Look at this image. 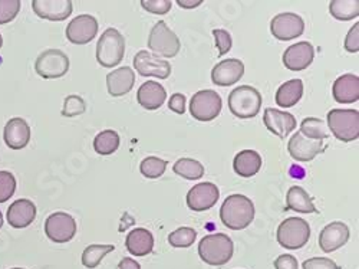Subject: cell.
<instances>
[{
    "label": "cell",
    "mask_w": 359,
    "mask_h": 269,
    "mask_svg": "<svg viewBox=\"0 0 359 269\" xmlns=\"http://www.w3.org/2000/svg\"><path fill=\"white\" fill-rule=\"evenodd\" d=\"M148 48L163 58H174L180 52L182 44L167 23L160 20L149 32Z\"/></svg>",
    "instance_id": "cell-7"
},
{
    "label": "cell",
    "mask_w": 359,
    "mask_h": 269,
    "mask_svg": "<svg viewBox=\"0 0 359 269\" xmlns=\"http://www.w3.org/2000/svg\"><path fill=\"white\" fill-rule=\"evenodd\" d=\"M329 12L338 20H352L359 16V4L356 0H334L329 5Z\"/></svg>",
    "instance_id": "cell-31"
},
{
    "label": "cell",
    "mask_w": 359,
    "mask_h": 269,
    "mask_svg": "<svg viewBox=\"0 0 359 269\" xmlns=\"http://www.w3.org/2000/svg\"><path fill=\"white\" fill-rule=\"evenodd\" d=\"M197 239V232L193 228H178L168 236V242L174 248H189Z\"/></svg>",
    "instance_id": "cell-35"
},
{
    "label": "cell",
    "mask_w": 359,
    "mask_h": 269,
    "mask_svg": "<svg viewBox=\"0 0 359 269\" xmlns=\"http://www.w3.org/2000/svg\"><path fill=\"white\" fill-rule=\"evenodd\" d=\"M178 6L184 9H194L203 4V0H178Z\"/></svg>",
    "instance_id": "cell-47"
},
{
    "label": "cell",
    "mask_w": 359,
    "mask_h": 269,
    "mask_svg": "<svg viewBox=\"0 0 359 269\" xmlns=\"http://www.w3.org/2000/svg\"><path fill=\"white\" fill-rule=\"evenodd\" d=\"M12 269H23V268H12Z\"/></svg>",
    "instance_id": "cell-50"
},
{
    "label": "cell",
    "mask_w": 359,
    "mask_h": 269,
    "mask_svg": "<svg viewBox=\"0 0 359 269\" xmlns=\"http://www.w3.org/2000/svg\"><path fill=\"white\" fill-rule=\"evenodd\" d=\"M213 37H215V41H216V46L219 48V55L220 56L230 52L233 41H231V37L227 31H224V29H215Z\"/></svg>",
    "instance_id": "cell-41"
},
{
    "label": "cell",
    "mask_w": 359,
    "mask_h": 269,
    "mask_svg": "<svg viewBox=\"0 0 359 269\" xmlns=\"http://www.w3.org/2000/svg\"><path fill=\"white\" fill-rule=\"evenodd\" d=\"M86 111V104L83 101L82 97L79 96H68L64 101V107H62V115L67 118H72L76 115H81Z\"/></svg>",
    "instance_id": "cell-37"
},
{
    "label": "cell",
    "mask_w": 359,
    "mask_h": 269,
    "mask_svg": "<svg viewBox=\"0 0 359 269\" xmlns=\"http://www.w3.org/2000/svg\"><path fill=\"white\" fill-rule=\"evenodd\" d=\"M32 8L42 19L61 22L71 16L74 5L69 0H34Z\"/></svg>",
    "instance_id": "cell-19"
},
{
    "label": "cell",
    "mask_w": 359,
    "mask_h": 269,
    "mask_svg": "<svg viewBox=\"0 0 359 269\" xmlns=\"http://www.w3.org/2000/svg\"><path fill=\"white\" fill-rule=\"evenodd\" d=\"M334 98L339 104H352L359 100V78L353 74H345L334 82Z\"/></svg>",
    "instance_id": "cell-25"
},
{
    "label": "cell",
    "mask_w": 359,
    "mask_h": 269,
    "mask_svg": "<svg viewBox=\"0 0 359 269\" xmlns=\"http://www.w3.org/2000/svg\"><path fill=\"white\" fill-rule=\"evenodd\" d=\"M2 45H4V38H2V35H0V48H2Z\"/></svg>",
    "instance_id": "cell-49"
},
{
    "label": "cell",
    "mask_w": 359,
    "mask_h": 269,
    "mask_svg": "<svg viewBox=\"0 0 359 269\" xmlns=\"http://www.w3.org/2000/svg\"><path fill=\"white\" fill-rule=\"evenodd\" d=\"M287 150L292 159L301 163L313 160L323 150V140L306 138L301 131H297L287 144Z\"/></svg>",
    "instance_id": "cell-14"
},
{
    "label": "cell",
    "mask_w": 359,
    "mask_h": 269,
    "mask_svg": "<svg viewBox=\"0 0 359 269\" xmlns=\"http://www.w3.org/2000/svg\"><path fill=\"white\" fill-rule=\"evenodd\" d=\"M165 98V88L156 81L144 82L137 93V100L145 110H158L164 104Z\"/></svg>",
    "instance_id": "cell-24"
},
{
    "label": "cell",
    "mask_w": 359,
    "mask_h": 269,
    "mask_svg": "<svg viewBox=\"0 0 359 269\" xmlns=\"http://www.w3.org/2000/svg\"><path fill=\"white\" fill-rule=\"evenodd\" d=\"M4 226V215H2V212H0V228Z\"/></svg>",
    "instance_id": "cell-48"
},
{
    "label": "cell",
    "mask_w": 359,
    "mask_h": 269,
    "mask_svg": "<svg viewBox=\"0 0 359 269\" xmlns=\"http://www.w3.org/2000/svg\"><path fill=\"white\" fill-rule=\"evenodd\" d=\"M134 68L142 77H157L167 79L171 74V65L165 59H160L147 51H140L134 56Z\"/></svg>",
    "instance_id": "cell-13"
},
{
    "label": "cell",
    "mask_w": 359,
    "mask_h": 269,
    "mask_svg": "<svg viewBox=\"0 0 359 269\" xmlns=\"http://www.w3.org/2000/svg\"><path fill=\"white\" fill-rule=\"evenodd\" d=\"M67 38L75 45H86L98 34V20L91 15H79L67 26Z\"/></svg>",
    "instance_id": "cell-12"
},
{
    "label": "cell",
    "mask_w": 359,
    "mask_h": 269,
    "mask_svg": "<svg viewBox=\"0 0 359 269\" xmlns=\"http://www.w3.org/2000/svg\"><path fill=\"white\" fill-rule=\"evenodd\" d=\"M174 173L182 176L187 181H198L204 176V166L193 159H180L174 163Z\"/></svg>",
    "instance_id": "cell-33"
},
{
    "label": "cell",
    "mask_w": 359,
    "mask_h": 269,
    "mask_svg": "<svg viewBox=\"0 0 359 269\" xmlns=\"http://www.w3.org/2000/svg\"><path fill=\"white\" fill-rule=\"evenodd\" d=\"M167 169V162L158 157H147L142 160V163L140 164V170L142 173V176H145L147 178H158L164 174Z\"/></svg>",
    "instance_id": "cell-36"
},
{
    "label": "cell",
    "mask_w": 359,
    "mask_h": 269,
    "mask_svg": "<svg viewBox=\"0 0 359 269\" xmlns=\"http://www.w3.org/2000/svg\"><path fill=\"white\" fill-rule=\"evenodd\" d=\"M16 190V178L11 171H0V203L9 200Z\"/></svg>",
    "instance_id": "cell-38"
},
{
    "label": "cell",
    "mask_w": 359,
    "mask_h": 269,
    "mask_svg": "<svg viewBox=\"0 0 359 269\" xmlns=\"http://www.w3.org/2000/svg\"><path fill=\"white\" fill-rule=\"evenodd\" d=\"M301 133L311 140H325L329 137L326 123L315 117H308L304 119L301 124Z\"/></svg>",
    "instance_id": "cell-34"
},
{
    "label": "cell",
    "mask_w": 359,
    "mask_h": 269,
    "mask_svg": "<svg viewBox=\"0 0 359 269\" xmlns=\"http://www.w3.org/2000/svg\"><path fill=\"white\" fill-rule=\"evenodd\" d=\"M220 197V192L216 185L204 182L193 186L187 195V204L194 212H204L212 209Z\"/></svg>",
    "instance_id": "cell-15"
},
{
    "label": "cell",
    "mask_w": 359,
    "mask_h": 269,
    "mask_svg": "<svg viewBox=\"0 0 359 269\" xmlns=\"http://www.w3.org/2000/svg\"><path fill=\"white\" fill-rule=\"evenodd\" d=\"M135 84V72L130 67L118 68L107 75L108 93L112 97H123L128 94Z\"/></svg>",
    "instance_id": "cell-23"
},
{
    "label": "cell",
    "mask_w": 359,
    "mask_h": 269,
    "mask_svg": "<svg viewBox=\"0 0 359 269\" xmlns=\"http://www.w3.org/2000/svg\"><path fill=\"white\" fill-rule=\"evenodd\" d=\"M311 237V226L305 219L289 218L278 228V242L286 249H301Z\"/></svg>",
    "instance_id": "cell-6"
},
{
    "label": "cell",
    "mask_w": 359,
    "mask_h": 269,
    "mask_svg": "<svg viewBox=\"0 0 359 269\" xmlns=\"http://www.w3.org/2000/svg\"><path fill=\"white\" fill-rule=\"evenodd\" d=\"M229 108L237 118H253L262 108V94L249 85L237 86L229 96Z\"/></svg>",
    "instance_id": "cell-4"
},
{
    "label": "cell",
    "mask_w": 359,
    "mask_h": 269,
    "mask_svg": "<svg viewBox=\"0 0 359 269\" xmlns=\"http://www.w3.org/2000/svg\"><path fill=\"white\" fill-rule=\"evenodd\" d=\"M115 249L114 245L109 244H95V245H89L85 248L82 254V265L88 269H94L97 268L101 261Z\"/></svg>",
    "instance_id": "cell-30"
},
{
    "label": "cell",
    "mask_w": 359,
    "mask_h": 269,
    "mask_svg": "<svg viewBox=\"0 0 359 269\" xmlns=\"http://www.w3.org/2000/svg\"><path fill=\"white\" fill-rule=\"evenodd\" d=\"M327 130L344 143L358 140L359 112L356 110H331L327 112Z\"/></svg>",
    "instance_id": "cell-5"
},
{
    "label": "cell",
    "mask_w": 359,
    "mask_h": 269,
    "mask_svg": "<svg viewBox=\"0 0 359 269\" xmlns=\"http://www.w3.org/2000/svg\"><path fill=\"white\" fill-rule=\"evenodd\" d=\"M126 247L131 255L145 256L153 252L154 236L144 228H135L127 235Z\"/></svg>",
    "instance_id": "cell-26"
},
{
    "label": "cell",
    "mask_w": 359,
    "mask_h": 269,
    "mask_svg": "<svg viewBox=\"0 0 359 269\" xmlns=\"http://www.w3.org/2000/svg\"><path fill=\"white\" fill-rule=\"evenodd\" d=\"M76 221L65 212L52 214L45 222V233L55 244H67L72 241L76 235Z\"/></svg>",
    "instance_id": "cell-10"
},
{
    "label": "cell",
    "mask_w": 359,
    "mask_h": 269,
    "mask_svg": "<svg viewBox=\"0 0 359 269\" xmlns=\"http://www.w3.org/2000/svg\"><path fill=\"white\" fill-rule=\"evenodd\" d=\"M286 206L289 211L301 212V214H316L318 212V209L315 207V204L312 202V197L301 186H293L289 189V192L286 195Z\"/></svg>",
    "instance_id": "cell-28"
},
{
    "label": "cell",
    "mask_w": 359,
    "mask_h": 269,
    "mask_svg": "<svg viewBox=\"0 0 359 269\" xmlns=\"http://www.w3.org/2000/svg\"><path fill=\"white\" fill-rule=\"evenodd\" d=\"M20 0H0V25L13 20L20 11Z\"/></svg>",
    "instance_id": "cell-39"
},
{
    "label": "cell",
    "mask_w": 359,
    "mask_h": 269,
    "mask_svg": "<svg viewBox=\"0 0 359 269\" xmlns=\"http://www.w3.org/2000/svg\"><path fill=\"white\" fill-rule=\"evenodd\" d=\"M141 6L154 15H165L170 12L172 4L170 0H141Z\"/></svg>",
    "instance_id": "cell-40"
},
{
    "label": "cell",
    "mask_w": 359,
    "mask_h": 269,
    "mask_svg": "<svg viewBox=\"0 0 359 269\" xmlns=\"http://www.w3.org/2000/svg\"><path fill=\"white\" fill-rule=\"evenodd\" d=\"M271 32L279 41H290L305 32V22L296 13H279L271 22Z\"/></svg>",
    "instance_id": "cell-11"
},
{
    "label": "cell",
    "mask_w": 359,
    "mask_h": 269,
    "mask_svg": "<svg viewBox=\"0 0 359 269\" xmlns=\"http://www.w3.org/2000/svg\"><path fill=\"white\" fill-rule=\"evenodd\" d=\"M119 136L114 130H104L100 134H97L94 140V148L95 152L101 156H109L115 153L119 147Z\"/></svg>",
    "instance_id": "cell-32"
},
{
    "label": "cell",
    "mask_w": 359,
    "mask_h": 269,
    "mask_svg": "<svg viewBox=\"0 0 359 269\" xmlns=\"http://www.w3.org/2000/svg\"><path fill=\"white\" fill-rule=\"evenodd\" d=\"M220 219L231 230L246 229L255 219V204L243 195H231L220 207Z\"/></svg>",
    "instance_id": "cell-1"
},
{
    "label": "cell",
    "mask_w": 359,
    "mask_h": 269,
    "mask_svg": "<svg viewBox=\"0 0 359 269\" xmlns=\"http://www.w3.org/2000/svg\"><path fill=\"white\" fill-rule=\"evenodd\" d=\"M345 49L351 53H356L359 51V23H355L346 35Z\"/></svg>",
    "instance_id": "cell-43"
},
{
    "label": "cell",
    "mask_w": 359,
    "mask_h": 269,
    "mask_svg": "<svg viewBox=\"0 0 359 269\" xmlns=\"http://www.w3.org/2000/svg\"><path fill=\"white\" fill-rule=\"evenodd\" d=\"M304 96V82L301 79H290L279 86L276 93V104L283 108H290L299 103Z\"/></svg>",
    "instance_id": "cell-29"
},
{
    "label": "cell",
    "mask_w": 359,
    "mask_h": 269,
    "mask_svg": "<svg viewBox=\"0 0 359 269\" xmlns=\"http://www.w3.org/2000/svg\"><path fill=\"white\" fill-rule=\"evenodd\" d=\"M304 269H341L329 258H311L304 262Z\"/></svg>",
    "instance_id": "cell-42"
},
{
    "label": "cell",
    "mask_w": 359,
    "mask_h": 269,
    "mask_svg": "<svg viewBox=\"0 0 359 269\" xmlns=\"http://www.w3.org/2000/svg\"><path fill=\"white\" fill-rule=\"evenodd\" d=\"M119 269H141L140 263L133 258H124L118 265Z\"/></svg>",
    "instance_id": "cell-46"
},
{
    "label": "cell",
    "mask_w": 359,
    "mask_h": 269,
    "mask_svg": "<svg viewBox=\"0 0 359 269\" xmlns=\"http://www.w3.org/2000/svg\"><path fill=\"white\" fill-rule=\"evenodd\" d=\"M315 58V49L309 42H297L289 46L283 53V64L289 71L297 72L306 70Z\"/></svg>",
    "instance_id": "cell-17"
},
{
    "label": "cell",
    "mask_w": 359,
    "mask_h": 269,
    "mask_svg": "<svg viewBox=\"0 0 359 269\" xmlns=\"http://www.w3.org/2000/svg\"><path fill=\"white\" fill-rule=\"evenodd\" d=\"M349 228L342 222H332L326 225L319 233V247L325 254L338 251L349 241Z\"/></svg>",
    "instance_id": "cell-16"
},
{
    "label": "cell",
    "mask_w": 359,
    "mask_h": 269,
    "mask_svg": "<svg viewBox=\"0 0 359 269\" xmlns=\"http://www.w3.org/2000/svg\"><path fill=\"white\" fill-rule=\"evenodd\" d=\"M126 39L114 27L107 29L97 44V61L104 68L116 67L124 59Z\"/></svg>",
    "instance_id": "cell-3"
},
{
    "label": "cell",
    "mask_w": 359,
    "mask_h": 269,
    "mask_svg": "<svg viewBox=\"0 0 359 269\" xmlns=\"http://www.w3.org/2000/svg\"><path fill=\"white\" fill-rule=\"evenodd\" d=\"M35 71L45 79L61 78L69 71V58L61 49H46L38 56Z\"/></svg>",
    "instance_id": "cell-8"
},
{
    "label": "cell",
    "mask_w": 359,
    "mask_h": 269,
    "mask_svg": "<svg viewBox=\"0 0 359 269\" xmlns=\"http://www.w3.org/2000/svg\"><path fill=\"white\" fill-rule=\"evenodd\" d=\"M234 171L242 177H253L262 169V157L255 150H243L234 157Z\"/></svg>",
    "instance_id": "cell-27"
},
{
    "label": "cell",
    "mask_w": 359,
    "mask_h": 269,
    "mask_svg": "<svg viewBox=\"0 0 359 269\" xmlns=\"http://www.w3.org/2000/svg\"><path fill=\"white\" fill-rule=\"evenodd\" d=\"M263 122L266 129L280 138H286L296 129V118L290 112L266 108Z\"/></svg>",
    "instance_id": "cell-18"
},
{
    "label": "cell",
    "mask_w": 359,
    "mask_h": 269,
    "mask_svg": "<svg viewBox=\"0 0 359 269\" xmlns=\"http://www.w3.org/2000/svg\"><path fill=\"white\" fill-rule=\"evenodd\" d=\"M168 108L177 114H184L186 112V97L183 94H172L168 101Z\"/></svg>",
    "instance_id": "cell-44"
},
{
    "label": "cell",
    "mask_w": 359,
    "mask_h": 269,
    "mask_svg": "<svg viewBox=\"0 0 359 269\" xmlns=\"http://www.w3.org/2000/svg\"><path fill=\"white\" fill-rule=\"evenodd\" d=\"M6 216L12 228L15 229L27 228L29 225H32V222L36 218V206L29 199H19L9 206Z\"/></svg>",
    "instance_id": "cell-22"
},
{
    "label": "cell",
    "mask_w": 359,
    "mask_h": 269,
    "mask_svg": "<svg viewBox=\"0 0 359 269\" xmlns=\"http://www.w3.org/2000/svg\"><path fill=\"white\" fill-rule=\"evenodd\" d=\"M245 74V65L241 59H223L212 71V81L219 86H230L241 81Z\"/></svg>",
    "instance_id": "cell-20"
},
{
    "label": "cell",
    "mask_w": 359,
    "mask_h": 269,
    "mask_svg": "<svg viewBox=\"0 0 359 269\" xmlns=\"http://www.w3.org/2000/svg\"><path fill=\"white\" fill-rule=\"evenodd\" d=\"M31 127L20 117H15L9 119L8 124L5 126V133L4 138L5 143L12 150H20V148H25L29 141H31Z\"/></svg>",
    "instance_id": "cell-21"
},
{
    "label": "cell",
    "mask_w": 359,
    "mask_h": 269,
    "mask_svg": "<svg viewBox=\"0 0 359 269\" xmlns=\"http://www.w3.org/2000/svg\"><path fill=\"white\" fill-rule=\"evenodd\" d=\"M276 269H297V259L292 255H280L275 261Z\"/></svg>",
    "instance_id": "cell-45"
},
{
    "label": "cell",
    "mask_w": 359,
    "mask_h": 269,
    "mask_svg": "<svg viewBox=\"0 0 359 269\" xmlns=\"http://www.w3.org/2000/svg\"><path fill=\"white\" fill-rule=\"evenodd\" d=\"M222 98L213 89H203L193 96L190 112L198 122H212L222 111Z\"/></svg>",
    "instance_id": "cell-9"
},
{
    "label": "cell",
    "mask_w": 359,
    "mask_h": 269,
    "mask_svg": "<svg viewBox=\"0 0 359 269\" xmlns=\"http://www.w3.org/2000/svg\"><path fill=\"white\" fill-rule=\"evenodd\" d=\"M234 252L231 239L224 233L207 235L198 244L200 258L212 266H222L227 263Z\"/></svg>",
    "instance_id": "cell-2"
}]
</instances>
